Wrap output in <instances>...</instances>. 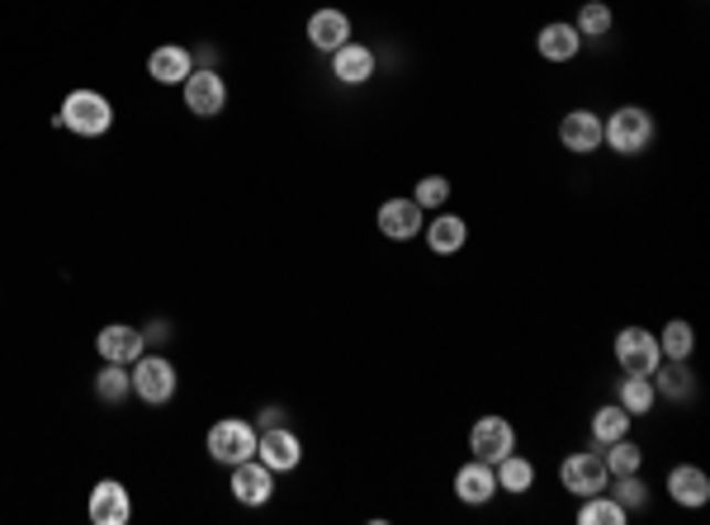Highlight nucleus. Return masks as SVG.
Returning <instances> with one entry per match:
<instances>
[{"instance_id":"obj_1","label":"nucleus","mask_w":710,"mask_h":525,"mask_svg":"<svg viewBox=\"0 0 710 525\" xmlns=\"http://www.w3.org/2000/svg\"><path fill=\"white\" fill-rule=\"evenodd\" d=\"M654 114L649 109H640V105H621L615 114L602 123V142L615 152V156H640V152H649L654 147Z\"/></svg>"},{"instance_id":"obj_2","label":"nucleus","mask_w":710,"mask_h":525,"mask_svg":"<svg viewBox=\"0 0 710 525\" xmlns=\"http://www.w3.org/2000/svg\"><path fill=\"white\" fill-rule=\"evenodd\" d=\"M57 123L72 129L76 138H105L114 129V105H109L100 90H72L67 100H62Z\"/></svg>"},{"instance_id":"obj_3","label":"nucleus","mask_w":710,"mask_h":525,"mask_svg":"<svg viewBox=\"0 0 710 525\" xmlns=\"http://www.w3.org/2000/svg\"><path fill=\"white\" fill-rule=\"evenodd\" d=\"M129 379H133V393L148 407H162L176 397V364L162 360V356H148V350H142V356L129 364Z\"/></svg>"},{"instance_id":"obj_4","label":"nucleus","mask_w":710,"mask_h":525,"mask_svg":"<svg viewBox=\"0 0 710 525\" xmlns=\"http://www.w3.org/2000/svg\"><path fill=\"white\" fill-rule=\"evenodd\" d=\"M607 459H602V445L597 450H578V455H568L564 464H559V483L568 497H592V492H607Z\"/></svg>"},{"instance_id":"obj_5","label":"nucleus","mask_w":710,"mask_h":525,"mask_svg":"<svg viewBox=\"0 0 710 525\" xmlns=\"http://www.w3.org/2000/svg\"><path fill=\"white\" fill-rule=\"evenodd\" d=\"M256 455V426L242 417H223L209 426V459L214 464H242V459Z\"/></svg>"},{"instance_id":"obj_6","label":"nucleus","mask_w":710,"mask_h":525,"mask_svg":"<svg viewBox=\"0 0 710 525\" xmlns=\"http://www.w3.org/2000/svg\"><path fill=\"white\" fill-rule=\"evenodd\" d=\"M615 364H621V374H644L649 379L658 364H663V350H658V337L644 327H621L615 331Z\"/></svg>"},{"instance_id":"obj_7","label":"nucleus","mask_w":710,"mask_h":525,"mask_svg":"<svg viewBox=\"0 0 710 525\" xmlns=\"http://www.w3.org/2000/svg\"><path fill=\"white\" fill-rule=\"evenodd\" d=\"M181 90H185V109L195 119H214V114H223L228 109V81L214 67H195L185 76Z\"/></svg>"},{"instance_id":"obj_8","label":"nucleus","mask_w":710,"mask_h":525,"mask_svg":"<svg viewBox=\"0 0 710 525\" xmlns=\"http://www.w3.org/2000/svg\"><path fill=\"white\" fill-rule=\"evenodd\" d=\"M516 450V431L507 417H479L469 431V455L483 459V464H498V459H507Z\"/></svg>"},{"instance_id":"obj_9","label":"nucleus","mask_w":710,"mask_h":525,"mask_svg":"<svg viewBox=\"0 0 710 525\" xmlns=\"http://www.w3.org/2000/svg\"><path fill=\"white\" fill-rule=\"evenodd\" d=\"M256 459L271 473H294L298 459H304V440L284 426H265V436H256Z\"/></svg>"},{"instance_id":"obj_10","label":"nucleus","mask_w":710,"mask_h":525,"mask_svg":"<svg viewBox=\"0 0 710 525\" xmlns=\"http://www.w3.org/2000/svg\"><path fill=\"white\" fill-rule=\"evenodd\" d=\"M232 497L242 506H265L275 497V473L265 469L256 455L242 459V464H232Z\"/></svg>"},{"instance_id":"obj_11","label":"nucleus","mask_w":710,"mask_h":525,"mask_svg":"<svg viewBox=\"0 0 710 525\" xmlns=\"http://www.w3.org/2000/svg\"><path fill=\"white\" fill-rule=\"evenodd\" d=\"M559 142H564V152H574V156H592L602 147V114H592V109H568L559 123Z\"/></svg>"},{"instance_id":"obj_12","label":"nucleus","mask_w":710,"mask_h":525,"mask_svg":"<svg viewBox=\"0 0 710 525\" xmlns=\"http://www.w3.org/2000/svg\"><path fill=\"white\" fill-rule=\"evenodd\" d=\"M426 209L417 199H389V204H379V232L389 237V242H413V237L426 228Z\"/></svg>"},{"instance_id":"obj_13","label":"nucleus","mask_w":710,"mask_h":525,"mask_svg":"<svg viewBox=\"0 0 710 525\" xmlns=\"http://www.w3.org/2000/svg\"><path fill=\"white\" fill-rule=\"evenodd\" d=\"M133 516V502H129V488L114 483V479H100L90 488V521L95 525H129Z\"/></svg>"},{"instance_id":"obj_14","label":"nucleus","mask_w":710,"mask_h":525,"mask_svg":"<svg viewBox=\"0 0 710 525\" xmlns=\"http://www.w3.org/2000/svg\"><path fill=\"white\" fill-rule=\"evenodd\" d=\"M95 350H100L109 364H133L142 350H148V337H142L138 327H129V322H114V327H100V337H95Z\"/></svg>"},{"instance_id":"obj_15","label":"nucleus","mask_w":710,"mask_h":525,"mask_svg":"<svg viewBox=\"0 0 710 525\" xmlns=\"http://www.w3.org/2000/svg\"><path fill=\"white\" fill-rule=\"evenodd\" d=\"M493 492H498V473H493V464H483V459H469V464L455 469V497H460L465 506L493 502Z\"/></svg>"},{"instance_id":"obj_16","label":"nucleus","mask_w":710,"mask_h":525,"mask_svg":"<svg viewBox=\"0 0 710 525\" xmlns=\"http://www.w3.org/2000/svg\"><path fill=\"white\" fill-rule=\"evenodd\" d=\"M195 72V57H189V47L181 43H162V47H152V57H148V76L156 86H185V76Z\"/></svg>"},{"instance_id":"obj_17","label":"nucleus","mask_w":710,"mask_h":525,"mask_svg":"<svg viewBox=\"0 0 710 525\" xmlns=\"http://www.w3.org/2000/svg\"><path fill=\"white\" fill-rule=\"evenodd\" d=\"M331 76H337L341 86H365L374 76V53L365 43H341L337 53H331Z\"/></svg>"},{"instance_id":"obj_18","label":"nucleus","mask_w":710,"mask_h":525,"mask_svg":"<svg viewBox=\"0 0 710 525\" xmlns=\"http://www.w3.org/2000/svg\"><path fill=\"white\" fill-rule=\"evenodd\" d=\"M308 43L318 47V53H337L341 43H351V20H346L341 10H313Z\"/></svg>"},{"instance_id":"obj_19","label":"nucleus","mask_w":710,"mask_h":525,"mask_svg":"<svg viewBox=\"0 0 710 525\" xmlns=\"http://www.w3.org/2000/svg\"><path fill=\"white\" fill-rule=\"evenodd\" d=\"M535 47H540L545 62H574L582 53V34H578L574 24L555 20V24H545L540 34H535Z\"/></svg>"},{"instance_id":"obj_20","label":"nucleus","mask_w":710,"mask_h":525,"mask_svg":"<svg viewBox=\"0 0 710 525\" xmlns=\"http://www.w3.org/2000/svg\"><path fill=\"white\" fill-rule=\"evenodd\" d=\"M668 497L677 506H706L710 502V479H706V469L697 464H677L668 473Z\"/></svg>"},{"instance_id":"obj_21","label":"nucleus","mask_w":710,"mask_h":525,"mask_svg":"<svg viewBox=\"0 0 710 525\" xmlns=\"http://www.w3.org/2000/svg\"><path fill=\"white\" fill-rule=\"evenodd\" d=\"M426 247L436 251V256H455L465 242H469V222L460 214H440L436 222H426Z\"/></svg>"},{"instance_id":"obj_22","label":"nucleus","mask_w":710,"mask_h":525,"mask_svg":"<svg viewBox=\"0 0 710 525\" xmlns=\"http://www.w3.org/2000/svg\"><path fill=\"white\" fill-rule=\"evenodd\" d=\"M649 379H654V393H658V397H668V403H682V397L697 393V374L687 370V360H668V364H658V370H654Z\"/></svg>"},{"instance_id":"obj_23","label":"nucleus","mask_w":710,"mask_h":525,"mask_svg":"<svg viewBox=\"0 0 710 525\" xmlns=\"http://www.w3.org/2000/svg\"><path fill=\"white\" fill-rule=\"evenodd\" d=\"M493 473H498V492H512V497H521V492L535 488V464L526 455H516V450L507 459H498Z\"/></svg>"},{"instance_id":"obj_24","label":"nucleus","mask_w":710,"mask_h":525,"mask_svg":"<svg viewBox=\"0 0 710 525\" xmlns=\"http://www.w3.org/2000/svg\"><path fill=\"white\" fill-rule=\"evenodd\" d=\"M615 403H621L630 417H649L654 403H658V393H654V379H644V374H625L621 379V393H615Z\"/></svg>"},{"instance_id":"obj_25","label":"nucleus","mask_w":710,"mask_h":525,"mask_svg":"<svg viewBox=\"0 0 710 525\" xmlns=\"http://www.w3.org/2000/svg\"><path fill=\"white\" fill-rule=\"evenodd\" d=\"M630 412L621 407V403H607V407H597L592 412V440L597 445H611V440H621V436H630Z\"/></svg>"},{"instance_id":"obj_26","label":"nucleus","mask_w":710,"mask_h":525,"mask_svg":"<svg viewBox=\"0 0 710 525\" xmlns=\"http://www.w3.org/2000/svg\"><path fill=\"white\" fill-rule=\"evenodd\" d=\"M630 521V512L621 502H611L607 492H592V497H582V506H578V525H625Z\"/></svg>"},{"instance_id":"obj_27","label":"nucleus","mask_w":710,"mask_h":525,"mask_svg":"<svg viewBox=\"0 0 710 525\" xmlns=\"http://www.w3.org/2000/svg\"><path fill=\"white\" fill-rule=\"evenodd\" d=\"M129 393H133L129 364H109V360H105V370L95 374V397H100V403H123Z\"/></svg>"},{"instance_id":"obj_28","label":"nucleus","mask_w":710,"mask_h":525,"mask_svg":"<svg viewBox=\"0 0 710 525\" xmlns=\"http://www.w3.org/2000/svg\"><path fill=\"white\" fill-rule=\"evenodd\" d=\"M611 24H615V14H611V6L607 0H582V10H578V34L582 39H607L611 34Z\"/></svg>"},{"instance_id":"obj_29","label":"nucleus","mask_w":710,"mask_h":525,"mask_svg":"<svg viewBox=\"0 0 710 525\" xmlns=\"http://www.w3.org/2000/svg\"><path fill=\"white\" fill-rule=\"evenodd\" d=\"M607 488H611L607 497H611V502H621L625 512H640V506L649 502V488L640 483V473H611V479H607Z\"/></svg>"},{"instance_id":"obj_30","label":"nucleus","mask_w":710,"mask_h":525,"mask_svg":"<svg viewBox=\"0 0 710 525\" xmlns=\"http://www.w3.org/2000/svg\"><path fill=\"white\" fill-rule=\"evenodd\" d=\"M658 350H663V360H691V350H697V331H691V322H668L663 327Z\"/></svg>"},{"instance_id":"obj_31","label":"nucleus","mask_w":710,"mask_h":525,"mask_svg":"<svg viewBox=\"0 0 710 525\" xmlns=\"http://www.w3.org/2000/svg\"><path fill=\"white\" fill-rule=\"evenodd\" d=\"M607 473H640V464H644V450L630 436H621V440H611L607 445Z\"/></svg>"},{"instance_id":"obj_32","label":"nucleus","mask_w":710,"mask_h":525,"mask_svg":"<svg viewBox=\"0 0 710 525\" xmlns=\"http://www.w3.org/2000/svg\"><path fill=\"white\" fill-rule=\"evenodd\" d=\"M413 199L422 204V209H440V204L450 199V181H446V175H422Z\"/></svg>"}]
</instances>
